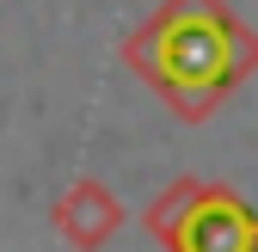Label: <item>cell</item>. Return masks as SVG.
Wrapping results in <instances>:
<instances>
[{
	"label": "cell",
	"mask_w": 258,
	"mask_h": 252,
	"mask_svg": "<svg viewBox=\"0 0 258 252\" xmlns=\"http://www.w3.org/2000/svg\"><path fill=\"white\" fill-rule=\"evenodd\" d=\"M123 55L184 123H203L258 68V37L221 0H166Z\"/></svg>",
	"instance_id": "1"
},
{
	"label": "cell",
	"mask_w": 258,
	"mask_h": 252,
	"mask_svg": "<svg viewBox=\"0 0 258 252\" xmlns=\"http://www.w3.org/2000/svg\"><path fill=\"white\" fill-rule=\"evenodd\" d=\"M160 246L166 252H258V209L228 184H203Z\"/></svg>",
	"instance_id": "2"
},
{
	"label": "cell",
	"mask_w": 258,
	"mask_h": 252,
	"mask_svg": "<svg viewBox=\"0 0 258 252\" xmlns=\"http://www.w3.org/2000/svg\"><path fill=\"white\" fill-rule=\"evenodd\" d=\"M123 222H129L123 197L111 191V184H99V178H74L68 191L55 197V209H49V228L68 240L74 252H105V240Z\"/></svg>",
	"instance_id": "3"
},
{
	"label": "cell",
	"mask_w": 258,
	"mask_h": 252,
	"mask_svg": "<svg viewBox=\"0 0 258 252\" xmlns=\"http://www.w3.org/2000/svg\"><path fill=\"white\" fill-rule=\"evenodd\" d=\"M197 191H203V178H172L166 191H160V197L142 209V228H148L154 240H166V234L178 228V215L190 209V197H197Z\"/></svg>",
	"instance_id": "4"
}]
</instances>
